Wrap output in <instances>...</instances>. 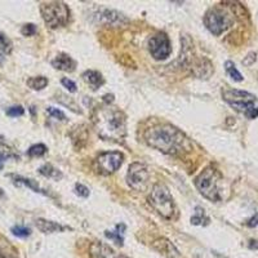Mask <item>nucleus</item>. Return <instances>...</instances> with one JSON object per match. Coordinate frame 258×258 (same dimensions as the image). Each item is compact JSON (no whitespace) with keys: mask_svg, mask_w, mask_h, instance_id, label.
Wrapping results in <instances>:
<instances>
[{"mask_svg":"<svg viewBox=\"0 0 258 258\" xmlns=\"http://www.w3.org/2000/svg\"><path fill=\"white\" fill-rule=\"evenodd\" d=\"M145 139L148 146L167 155H181L192 150L185 133L170 124H157L146 129Z\"/></svg>","mask_w":258,"mask_h":258,"instance_id":"1","label":"nucleus"},{"mask_svg":"<svg viewBox=\"0 0 258 258\" xmlns=\"http://www.w3.org/2000/svg\"><path fill=\"white\" fill-rule=\"evenodd\" d=\"M93 124L98 135L106 141L120 142L127 134L126 114L111 105H104L96 109Z\"/></svg>","mask_w":258,"mask_h":258,"instance_id":"2","label":"nucleus"},{"mask_svg":"<svg viewBox=\"0 0 258 258\" xmlns=\"http://www.w3.org/2000/svg\"><path fill=\"white\" fill-rule=\"evenodd\" d=\"M222 97L233 109L243 113L249 119H256L258 117V106L256 105L257 98L252 93L239 89H224Z\"/></svg>","mask_w":258,"mask_h":258,"instance_id":"3","label":"nucleus"},{"mask_svg":"<svg viewBox=\"0 0 258 258\" xmlns=\"http://www.w3.org/2000/svg\"><path fill=\"white\" fill-rule=\"evenodd\" d=\"M221 174L216 168L207 167L195 178V186L199 192L211 202H220Z\"/></svg>","mask_w":258,"mask_h":258,"instance_id":"4","label":"nucleus"},{"mask_svg":"<svg viewBox=\"0 0 258 258\" xmlns=\"http://www.w3.org/2000/svg\"><path fill=\"white\" fill-rule=\"evenodd\" d=\"M147 200L148 204L151 205L155 209V212L160 214L161 217L167 218V220L173 218L176 207H174L173 196L169 192L167 186L161 185V183L154 185L151 194L148 195Z\"/></svg>","mask_w":258,"mask_h":258,"instance_id":"5","label":"nucleus"},{"mask_svg":"<svg viewBox=\"0 0 258 258\" xmlns=\"http://www.w3.org/2000/svg\"><path fill=\"white\" fill-rule=\"evenodd\" d=\"M41 17L49 28L66 26L70 21L69 6L63 1H48L40 4Z\"/></svg>","mask_w":258,"mask_h":258,"instance_id":"6","label":"nucleus"},{"mask_svg":"<svg viewBox=\"0 0 258 258\" xmlns=\"http://www.w3.org/2000/svg\"><path fill=\"white\" fill-rule=\"evenodd\" d=\"M234 23V17L229 10L214 6L205 13L204 25L213 35L218 36L225 32L227 28H230Z\"/></svg>","mask_w":258,"mask_h":258,"instance_id":"7","label":"nucleus"},{"mask_svg":"<svg viewBox=\"0 0 258 258\" xmlns=\"http://www.w3.org/2000/svg\"><path fill=\"white\" fill-rule=\"evenodd\" d=\"M148 170L141 163H133L129 165L127 173V183L135 191H145L148 183Z\"/></svg>","mask_w":258,"mask_h":258,"instance_id":"8","label":"nucleus"},{"mask_svg":"<svg viewBox=\"0 0 258 258\" xmlns=\"http://www.w3.org/2000/svg\"><path fill=\"white\" fill-rule=\"evenodd\" d=\"M148 51L155 60H165L172 53V45L165 32H157L148 40Z\"/></svg>","mask_w":258,"mask_h":258,"instance_id":"9","label":"nucleus"},{"mask_svg":"<svg viewBox=\"0 0 258 258\" xmlns=\"http://www.w3.org/2000/svg\"><path fill=\"white\" fill-rule=\"evenodd\" d=\"M124 160V155L119 151H107L102 152L100 156L97 157V167L100 172L104 174H111L114 172H117Z\"/></svg>","mask_w":258,"mask_h":258,"instance_id":"10","label":"nucleus"},{"mask_svg":"<svg viewBox=\"0 0 258 258\" xmlns=\"http://www.w3.org/2000/svg\"><path fill=\"white\" fill-rule=\"evenodd\" d=\"M152 249H155L157 253L163 255L167 258H181L178 249L174 247V244L167 238H159V239L154 240L151 244Z\"/></svg>","mask_w":258,"mask_h":258,"instance_id":"11","label":"nucleus"},{"mask_svg":"<svg viewBox=\"0 0 258 258\" xmlns=\"http://www.w3.org/2000/svg\"><path fill=\"white\" fill-rule=\"evenodd\" d=\"M96 18H97L100 22L113 26H119L128 22V19H127L122 13L113 9H100V12L96 13Z\"/></svg>","mask_w":258,"mask_h":258,"instance_id":"12","label":"nucleus"},{"mask_svg":"<svg viewBox=\"0 0 258 258\" xmlns=\"http://www.w3.org/2000/svg\"><path fill=\"white\" fill-rule=\"evenodd\" d=\"M38 230L41 231L43 234H53V233H63L66 230H73L71 227L69 226H62V225L53 222V221H48L44 218H38L36 222H35Z\"/></svg>","mask_w":258,"mask_h":258,"instance_id":"13","label":"nucleus"},{"mask_svg":"<svg viewBox=\"0 0 258 258\" xmlns=\"http://www.w3.org/2000/svg\"><path fill=\"white\" fill-rule=\"evenodd\" d=\"M89 255L92 258H115L113 249L101 242L92 243L89 247Z\"/></svg>","mask_w":258,"mask_h":258,"instance_id":"14","label":"nucleus"},{"mask_svg":"<svg viewBox=\"0 0 258 258\" xmlns=\"http://www.w3.org/2000/svg\"><path fill=\"white\" fill-rule=\"evenodd\" d=\"M52 66L61 71H74L76 63L75 61L66 53H60L54 57V60L52 61Z\"/></svg>","mask_w":258,"mask_h":258,"instance_id":"15","label":"nucleus"},{"mask_svg":"<svg viewBox=\"0 0 258 258\" xmlns=\"http://www.w3.org/2000/svg\"><path fill=\"white\" fill-rule=\"evenodd\" d=\"M82 78L91 87L92 91H97L100 87L105 84V79L102 78L101 74L98 71H95V70H87L85 73H83Z\"/></svg>","mask_w":258,"mask_h":258,"instance_id":"16","label":"nucleus"},{"mask_svg":"<svg viewBox=\"0 0 258 258\" xmlns=\"http://www.w3.org/2000/svg\"><path fill=\"white\" fill-rule=\"evenodd\" d=\"M0 258H18L16 247L3 235H0Z\"/></svg>","mask_w":258,"mask_h":258,"instance_id":"17","label":"nucleus"},{"mask_svg":"<svg viewBox=\"0 0 258 258\" xmlns=\"http://www.w3.org/2000/svg\"><path fill=\"white\" fill-rule=\"evenodd\" d=\"M9 177L13 180V183H14V185H17V186H27V187H30V189H31L32 191L40 192V194H44V195H47V192H45L43 189H40L38 183L35 182V181L30 180V178H23V177L14 176V174H9Z\"/></svg>","mask_w":258,"mask_h":258,"instance_id":"18","label":"nucleus"},{"mask_svg":"<svg viewBox=\"0 0 258 258\" xmlns=\"http://www.w3.org/2000/svg\"><path fill=\"white\" fill-rule=\"evenodd\" d=\"M124 231H126V225L119 224V225H117V231L106 230V231H105V236H106L107 239L113 240V242L115 243V244H118V246L123 247V244H124V238H123Z\"/></svg>","mask_w":258,"mask_h":258,"instance_id":"19","label":"nucleus"},{"mask_svg":"<svg viewBox=\"0 0 258 258\" xmlns=\"http://www.w3.org/2000/svg\"><path fill=\"white\" fill-rule=\"evenodd\" d=\"M39 173L41 176L47 177V178H53V180L57 181L62 178V173L57 168H54L52 164H44L43 167L39 168Z\"/></svg>","mask_w":258,"mask_h":258,"instance_id":"20","label":"nucleus"},{"mask_svg":"<svg viewBox=\"0 0 258 258\" xmlns=\"http://www.w3.org/2000/svg\"><path fill=\"white\" fill-rule=\"evenodd\" d=\"M48 85V79L44 76H34L27 79V87H30L34 91H41Z\"/></svg>","mask_w":258,"mask_h":258,"instance_id":"21","label":"nucleus"},{"mask_svg":"<svg viewBox=\"0 0 258 258\" xmlns=\"http://www.w3.org/2000/svg\"><path fill=\"white\" fill-rule=\"evenodd\" d=\"M195 211H196V214L194 216V217H191V224L192 225H196V226H199V225H208V224H209V218L205 216V211L203 209V208L196 207Z\"/></svg>","mask_w":258,"mask_h":258,"instance_id":"22","label":"nucleus"},{"mask_svg":"<svg viewBox=\"0 0 258 258\" xmlns=\"http://www.w3.org/2000/svg\"><path fill=\"white\" fill-rule=\"evenodd\" d=\"M225 70H226V73L229 74V76L233 80H235V82H243V75L238 71L233 61H226L225 62Z\"/></svg>","mask_w":258,"mask_h":258,"instance_id":"23","label":"nucleus"},{"mask_svg":"<svg viewBox=\"0 0 258 258\" xmlns=\"http://www.w3.org/2000/svg\"><path fill=\"white\" fill-rule=\"evenodd\" d=\"M48 148L47 146L43 145V143H38V145H32L31 147L27 150V155L30 157H40L43 155L47 154Z\"/></svg>","mask_w":258,"mask_h":258,"instance_id":"24","label":"nucleus"},{"mask_svg":"<svg viewBox=\"0 0 258 258\" xmlns=\"http://www.w3.org/2000/svg\"><path fill=\"white\" fill-rule=\"evenodd\" d=\"M10 51H12V43L5 35L0 32V53L9 54Z\"/></svg>","mask_w":258,"mask_h":258,"instance_id":"25","label":"nucleus"},{"mask_svg":"<svg viewBox=\"0 0 258 258\" xmlns=\"http://www.w3.org/2000/svg\"><path fill=\"white\" fill-rule=\"evenodd\" d=\"M10 231H12L13 235H16L17 238H27V236L31 235V230H30L28 227L19 226V225L13 226L12 229H10Z\"/></svg>","mask_w":258,"mask_h":258,"instance_id":"26","label":"nucleus"},{"mask_svg":"<svg viewBox=\"0 0 258 258\" xmlns=\"http://www.w3.org/2000/svg\"><path fill=\"white\" fill-rule=\"evenodd\" d=\"M23 114H25V109H23L22 106H19V105H17V106L9 107V109L6 110V115H8V117H10V118L22 117Z\"/></svg>","mask_w":258,"mask_h":258,"instance_id":"27","label":"nucleus"},{"mask_svg":"<svg viewBox=\"0 0 258 258\" xmlns=\"http://www.w3.org/2000/svg\"><path fill=\"white\" fill-rule=\"evenodd\" d=\"M36 31H38V28H36V26L34 23H26L21 28V34L23 36H32V35L36 34Z\"/></svg>","mask_w":258,"mask_h":258,"instance_id":"28","label":"nucleus"},{"mask_svg":"<svg viewBox=\"0 0 258 258\" xmlns=\"http://www.w3.org/2000/svg\"><path fill=\"white\" fill-rule=\"evenodd\" d=\"M47 113L51 115L52 118H56V119L58 120H66V115L62 113L61 110H58V109H54V107H48L47 109Z\"/></svg>","mask_w":258,"mask_h":258,"instance_id":"29","label":"nucleus"},{"mask_svg":"<svg viewBox=\"0 0 258 258\" xmlns=\"http://www.w3.org/2000/svg\"><path fill=\"white\" fill-rule=\"evenodd\" d=\"M75 192L76 195L82 196V198H88L89 196V189L88 187H85L84 185H82V183H76Z\"/></svg>","mask_w":258,"mask_h":258,"instance_id":"30","label":"nucleus"},{"mask_svg":"<svg viewBox=\"0 0 258 258\" xmlns=\"http://www.w3.org/2000/svg\"><path fill=\"white\" fill-rule=\"evenodd\" d=\"M61 83H62L63 87H65L69 92H71V93H75L76 92V84L73 82V80H70L69 78H63L62 80H61Z\"/></svg>","mask_w":258,"mask_h":258,"instance_id":"31","label":"nucleus"},{"mask_svg":"<svg viewBox=\"0 0 258 258\" xmlns=\"http://www.w3.org/2000/svg\"><path fill=\"white\" fill-rule=\"evenodd\" d=\"M256 60H257V54L255 53V52H251V53L247 54V57L243 60V65H246V66H251V65H253V63L256 62Z\"/></svg>","mask_w":258,"mask_h":258,"instance_id":"32","label":"nucleus"},{"mask_svg":"<svg viewBox=\"0 0 258 258\" xmlns=\"http://www.w3.org/2000/svg\"><path fill=\"white\" fill-rule=\"evenodd\" d=\"M9 156H13V155H10V154H8V152L1 151V150H0V169L3 168L4 161H5L6 159H8V157H9Z\"/></svg>","mask_w":258,"mask_h":258,"instance_id":"33","label":"nucleus"},{"mask_svg":"<svg viewBox=\"0 0 258 258\" xmlns=\"http://www.w3.org/2000/svg\"><path fill=\"white\" fill-rule=\"evenodd\" d=\"M247 225H248L249 227L258 226V214H255V216H253V217L251 218V220H249L248 222H247Z\"/></svg>","mask_w":258,"mask_h":258,"instance_id":"34","label":"nucleus"},{"mask_svg":"<svg viewBox=\"0 0 258 258\" xmlns=\"http://www.w3.org/2000/svg\"><path fill=\"white\" fill-rule=\"evenodd\" d=\"M114 101V96L113 95H105L104 96V102L105 105H111Z\"/></svg>","mask_w":258,"mask_h":258,"instance_id":"35","label":"nucleus"},{"mask_svg":"<svg viewBox=\"0 0 258 258\" xmlns=\"http://www.w3.org/2000/svg\"><path fill=\"white\" fill-rule=\"evenodd\" d=\"M249 248L258 249V240H251V242H249Z\"/></svg>","mask_w":258,"mask_h":258,"instance_id":"36","label":"nucleus"},{"mask_svg":"<svg viewBox=\"0 0 258 258\" xmlns=\"http://www.w3.org/2000/svg\"><path fill=\"white\" fill-rule=\"evenodd\" d=\"M115 258H129V257H127V256H123V255H119V256H115Z\"/></svg>","mask_w":258,"mask_h":258,"instance_id":"37","label":"nucleus"},{"mask_svg":"<svg viewBox=\"0 0 258 258\" xmlns=\"http://www.w3.org/2000/svg\"><path fill=\"white\" fill-rule=\"evenodd\" d=\"M4 54H1V53H0V62H1V61H3L4 60Z\"/></svg>","mask_w":258,"mask_h":258,"instance_id":"38","label":"nucleus"}]
</instances>
